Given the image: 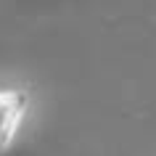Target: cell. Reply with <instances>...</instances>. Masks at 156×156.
I'll use <instances>...</instances> for the list:
<instances>
[{
	"mask_svg": "<svg viewBox=\"0 0 156 156\" xmlns=\"http://www.w3.org/2000/svg\"><path fill=\"white\" fill-rule=\"evenodd\" d=\"M27 106H29V98L24 90H0V154L13 143L24 122Z\"/></svg>",
	"mask_w": 156,
	"mask_h": 156,
	"instance_id": "cell-1",
	"label": "cell"
}]
</instances>
